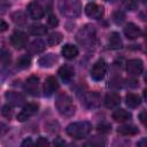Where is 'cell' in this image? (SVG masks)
Masks as SVG:
<instances>
[{"mask_svg": "<svg viewBox=\"0 0 147 147\" xmlns=\"http://www.w3.org/2000/svg\"><path fill=\"white\" fill-rule=\"evenodd\" d=\"M125 103L129 108H137L141 103V99L139 95L134 93H127L125 96Z\"/></svg>", "mask_w": 147, "mask_h": 147, "instance_id": "21", "label": "cell"}, {"mask_svg": "<svg viewBox=\"0 0 147 147\" xmlns=\"http://www.w3.org/2000/svg\"><path fill=\"white\" fill-rule=\"evenodd\" d=\"M1 113H2V115H3L5 117H8V118H10V117H11V115H13V108H11L9 105H7V106H3V107H2V110H1Z\"/></svg>", "mask_w": 147, "mask_h": 147, "instance_id": "34", "label": "cell"}, {"mask_svg": "<svg viewBox=\"0 0 147 147\" xmlns=\"http://www.w3.org/2000/svg\"><path fill=\"white\" fill-rule=\"evenodd\" d=\"M39 109V106L37 103H28L23 107V109L21 110V113H18L17 115V121L20 122H24L26 119H29L30 117H32L34 114H37Z\"/></svg>", "mask_w": 147, "mask_h": 147, "instance_id": "6", "label": "cell"}, {"mask_svg": "<svg viewBox=\"0 0 147 147\" xmlns=\"http://www.w3.org/2000/svg\"><path fill=\"white\" fill-rule=\"evenodd\" d=\"M59 76L61 77V79L65 83H69L74 76H75V70L71 65H68V64H64L62 65L60 69H59Z\"/></svg>", "mask_w": 147, "mask_h": 147, "instance_id": "16", "label": "cell"}, {"mask_svg": "<svg viewBox=\"0 0 147 147\" xmlns=\"http://www.w3.org/2000/svg\"><path fill=\"white\" fill-rule=\"evenodd\" d=\"M83 102H84V105H85L87 108H95V107H98L99 103H100L99 94L95 93V92L87 93V94H85Z\"/></svg>", "mask_w": 147, "mask_h": 147, "instance_id": "17", "label": "cell"}, {"mask_svg": "<svg viewBox=\"0 0 147 147\" xmlns=\"http://www.w3.org/2000/svg\"><path fill=\"white\" fill-rule=\"evenodd\" d=\"M36 145H37V146H47V145H49V142L47 141V139H46V138H42V137H40V138L37 140Z\"/></svg>", "mask_w": 147, "mask_h": 147, "instance_id": "35", "label": "cell"}, {"mask_svg": "<svg viewBox=\"0 0 147 147\" xmlns=\"http://www.w3.org/2000/svg\"><path fill=\"white\" fill-rule=\"evenodd\" d=\"M11 18H13V22L17 25H24L26 23V16L23 11H16L11 15Z\"/></svg>", "mask_w": 147, "mask_h": 147, "instance_id": "26", "label": "cell"}, {"mask_svg": "<svg viewBox=\"0 0 147 147\" xmlns=\"http://www.w3.org/2000/svg\"><path fill=\"white\" fill-rule=\"evenodd\" d=\"M92 130V125L88 122H75L67 126V133L68 136L75 138V139H83L90 134Z\"/></svg>", "mask_w": 147, "mask_h": 147, "instance_id": "2", "label": "cell"}, {"mask_svg": "<svg viewBox=\"0 0 147 147\" xmlns=\"http://www.w3.org/2000/svg\"><path fill=\"white\" fill-rule=\"evenodd\" d=\"M141 1H142V2H144V3H145V2H146V0H141Z\"/></svg>", "mask_w": 147, "mask_h": 147, "instance_id": "41", "label": "cell"}, {"mask_svg": "<svg viewBox=\"0 0 147 147\" xmlns=\"http://www.w3.org/2000/svg\"><path fill=\"white\" fill-rule=\"evenodd\" d=\"M47 32V28L42 24H32L29 26V33L32 36H44Z\"/></svg>", "mask_w": 147, "mask_h": 147, "instance_id": "25", "label": "cell"}, {"mask_svg": "<svg viewBox=\"0 0 147 147\" xmlns=\"http://www.w3.org/2000/svg\"><path fill=\"white\" fill-rule=\"evenodd\" d=\"M38 82H39V78L37 76L29 77L24 84V90L31 95H37L38 94Z\"/></svg>", "mask_w": 147, "mask_h": 147, "instance_id": "12", "label": "cell"}, {"mask_svg": "<svg viewBox=\"0 0 147 147\" xmlns=\"http://www.w3.org/2000/svg\"><path fill=\"white\" fill-rule=\"evenodd\" d=\"M107 1H109V2H115V1H117V0H107Z\"/></svg>", "mask_w": 147, "mask_h": 147, "instance_id": "40", "label": "cell"}, {"mask_svg": "<svg viewBox=\"0 0 147 147\" xmlns=\"http://www.w3.org/2000/svg\"><path fill=\"white\" fill-rule=\"evenodd\" d=\"M5 96H6L7 101H8L10 105H14V106H20V105H22V103L25 101L23 94H21V93H18V92H14V91H8V92H6Z\"/></svg>", "mask_w": 147, "mask_h": 147, "instance_id": "15", "label": "cell"}, {"mask_svg": "<svg viewBox=\"0 0 147 147\" xmlns=\"http://www.w3.org/2000/svg\"><path fill=\"white\" fill-rule=\"evenodd\" d=\"M56 61H57L56 54L51 53V54H47V55L41 56V57L39 59L38 63H39V65H40L41 68H51Z\"/></svg>", "mask_w": 147, "mask_h": 147, "instance_id": "19", "label": "cell"}, {"mask_svg": "<svg viewBox=\"0 0 147 147\" xmlns=\"http://www.w3.org/2000/svg\"><path fill=\"white\" fill-rule=\"evenodd\" d=\"M124 20H125V14H124L122 10H117V11L114 13V21H115L117 24H121Z\"/></svg>", "mask_w": 147, "mask_h": 147, "instance_id": "30", "label": "cell"}, {"mask_svg": "<svg viewBox=\"0 0 147 147\" xmlns=\"http://www.w3.org/2000/svg\"><path fill=\"white\" fill-rule=\"evenodd\" d=\"M30 64H31V56L30 55H22L17 60V68H20V69L29 68Z\"/></svg>", "mask_w": 147, "mask_h": 147, "instance_id": "28", "label": "cell"}, {"mask_svg": "<svg viewBox=\"0 0 147 147\" xmlns=\"http://www.w3.org/2000/svg\"><path fill=\"white\" fill-rule=\"evenodd\" d=\"M7 131H8V126L5 123H1L0 122V136H3Z\"/></svg>", "mask_w": 147, "mask_h": 147, "instance_id": "37", "label": "cell"}, {"mask_svg": "<svg viewBox=\"0 0 147 147\" xmlns=\"http://www.w3.org/2000/svg\"><path fill=\"white\" fill-rule=\"evenodd\" d=\"M124 34L127 39H137L141 34V30L134 23H129L124 28Z\"/></svg>", "mask_w": 147, "mask_h": 147, "instance_id": "13", "label": "cell"}, {"mask_svg": "<svg viewBox=\"0 0 147 147\" xmlns=\"http://www.w3.org/2000/svg\"><path fill=\"white\" fill-rule=\"evenodd\" d=\"M0 62H2V63L10 62V53L6 48H0Z\"/></svg>", "mask_w": 147, "mask_h": 147, "instance_id": "29", "label": "cell"}, {"mask_svg": "<svg viewBox=\"0 0 147 147\" xmlns=\"http://www.w3.org/2000/svg\"><path fill=\"white\" fill-rule=\"evenodd\" d=\"M139 119H140V122L144 124V125H146V110H142L140 114H139Z\"/></svg>", "mask_w": 147, "mask_h": 147, "instance_id": "36", "label": "cell"}, {"mask_svg": "<svg viewBox=\"0 0 147 147\" xmlns=\"http://www.w3.org/2000/svg\"><path fill=\"white\" fill-rule=\"evenodd\" d=\"M61 53H62L63 57H65L68 60H71V59H75L78 55V48L76 46L71 45V44H67L62 47Z\"/></svg>", "mask_w": 147, "mask_h": 147, "instance_id": "18", "label": "cell"}, {"mask_svg": "<svg viewBox=\"0 0 147 147\" xmlns=\"http://www.w3.org/2000/svg\"><path fill=\"white\" fill-rule=\"evenodd\" d=\"M28 14L29 16L32 18V20H40L44 14H45V10L42 8V6L37 2V1H32L29 3L28 6Z\"/></svg>", "mask_w": 147, "mask_h": 147, "instance_id": "9", "label": "cell"}, {"mask_svg": "<svg viewBox=\"0 0 147 147\" xmlns=\"http://www.w3.org/2000/svg\"><path fill=\"white\" fill-rule=\"evenodd\" d=\"M7 29H8V24H7L5 21L0 20V32H3V31H6Z\"/></svg>", "mask_w": 147, "mask_h": 147, "instance_id": "38", "label": "cell"}, {"mask_svg": "<svg viewBox=\"0 0 147 147\" xmlns=\"http://www.w3.org/2000/svg\"><path fill=\"white\" fill-rule=\"evenodd\" d=\"M77 40H78L79 44H82L85 47H92V46H94L95 40H96L94 26L85 25L83 29H80L79 32L77 33Z\"/></svg>", "mask_w": 147, "mask_h": 147, "instance_id": "4", "label": "cell"}, {"mask_svg": "<svg viewBox=\"0 0 147 147\" xmlns=\"http://www.w3.org/2000/svg\"><path fill=\"white\" fill-rule=\"evenodd\" d=\"M59 9L63 16L77 17L80 14L82 6L79 0H59Z\"/></svg>", "mask_w": 147, "mask_h": 147, "instance_id": "3", "label": "cell"}, {"mask_svg": "<svg viewBox=\"0 0 147 147\" xmlns=\"http://www.w3.org/2000/svg\"><path fill=\"white\" fill-rule=\"evenodd\" d=\"M110 129H111L110 124L105 123V122L98 125V131H99V132H101V133H108V132L110 131Z\"/></svg>", "mask_w": 147, "mask_h": 147, "instance_id": "32", "label": "cell"}, {"mask_svg": "<svg viewBox=\"0 0 147 147\" xmlns=\"http://www.w3.org/2000/svg\"><path fill=\"white\" fill-rule=\"evenodd\" d=\"M118 133L123 134V136H134L139 132L138 127L133 124H124V125H121L118 127Z\"/></svg>", "mask_w": 147, "mask_h": 147, "instance_id": "23", "label": "cell"}, {"mask_svg": "<svg viewBox=\"0 0 147 147\" xmlns=\"http://www.w3.org/2000/svg\"><path fill=\"white\" fill-rule=\"evenodd\" d=\"M126 71L131 76H139L144 71V63L139 59H132L126 62Z\"/></svg>", "mask_w": 147, "mask_h": 147, "instance_id": "7", "label": "cell"}, {"mask_svg": "<svg viewBox=\"0 0 147 147\" xmlns=\"http://www.w3.org/2000/svg\"><path fill=\"white\" fill-rule=\"evenodd\" d=\"M103 102H105V106L109 109L116 108L121 103V96H119V94H117L115 92H109L108 94H106Z\"/></svg>", "mask_w": 147, "mask_h": 147, "instance_id": "14", "label": "cell"}, {"mask_svg": "<svg viewBox=\"0 0 147 147\" xmlns=\"http://www.w3.org/2000/svg\"><path fill=\"white\" fill-rule=\"evenodd\" d=\"M122 46H123V42H122V39H121L119 34L117 32L110 33V36H109V47L113 48V49H119V48H122Z\"/></svg>", "mask_w": 147, "mask_h": 147, "instance_id": "24", "label": "cell"}, {"mask_svg": "<svg viewBox=\"0 0 147 147\" xmlns=\"http://www.w3.org/2000/svg\"><path fill=\"white\" fill-rule=\"evenodd\" d=\"M28 49L31 54H39L45 51V42L41 39H36L30 44Z\"/></svg>", "mask_w": 147, "mask_h": 147, "instance_id": "22", "label": "cell"}, {"mask_svg": "<svg viewBox=\"0 0 147 147\" xmlns=\"http://www.w3.org/2000/svg\"><path fill=\"white\" fill-rule=\"evenodd\" d=\"M57 88H59V83H57L56 78L53 76L47 77L45 80V84H44V94L46 96H51L54 92L57 91Z\"/></svg>", "mask_w": 147, "mask_h": 147, "instance_id": "11", "label": "cell"}, {"mask_svg": "<svg viewBox=\"0 0 147 147\" xmlns=\"http://www.w3.org/2000/svg\"><path fill=\"white\" fill-rule=\"evenodd\" d=\"M10 42H11V45L15 48L21 49L24 46H26V44H28V36L24 32H22V31H15L11 34V37H10Z\"/></svg>", "mask_w": 147, "mask_h": 147, "instance_id": "8", "label": "cell"}, {"mask_svg": "<svg viewBox=\"0 0 147 147\" xmlns=\"http://www.w3.org/2000/svg\"><path fill=\"white\" fill-rule=\"evenodd\" d=\"M132 117V114L125 109H117L113 113V119H115L116 122H126L129 119H131Z\"/></svg>", "mask_w": 147, "mask_h": 147, "instance_id": "20", "label": "cell"}, {"mask_svg": "<svg viewBox=\"0 0 147 147\" xmlns=\"http://www.w3.org/2000/svg\"><path fill=\"white\" fill-rule=\"evenodd\" d=\"M106 74H107V63L105 60L100 59L93 64V67L91 69V77H92V79L99 82V80L103 79Z\"/></svg>", "mask_w": 147, "mask_h": 147, "instance_id": "5", "label": "cell"}, {"mask_svg": "<svg viewBox=\"0 0 147 147\" xmlns=\"http://www.w3.org/2000/svg\"><path fill=\"white\" fill-rule=\"evenodd\" d=\"M85 14L91 18H100L103 15V8L95 2H88L85 6Z\"/></svg>", "mask_w": 147, "mask_h": 147, "instance_id": "10", "label": "cell"}, {"mask_svg": "<svg viewBox=\"0 0 147 147\" xmlns=\"http://www.w3.org/2000/svg\"><path fill=\"white\" fill-rule=\"evenodd\" d=\"M55 107L57 111L65 117H70L75 114V105L72 99L67 93H60L55 99Z\"/></svg>", "mask_w": 147, "mask_h": 147, "instance_id": "1", "label": "cell"}, {"mask_svg": "<svg viewBox=\"0 0 147 147\" xmlns=\"http://www.w3.org/2000/svg\"><path fill=\"white\" fill-rule=\"evenodd\" d=\"M47 22H48V25L52 26V28H55V26L59 25V20H57V17H56L54 14H51V15L48 16Z\"/></svg>", "mask_w": 147, "mask_h": 147, "instance_id": "31", "label": "cell"}, {"mask_svg": "<svg viewBox=\"0 0 147 147\" xmlns=\"http://www.w3.org/2000/svg\"><path fill=\"white\" fill-rule=\"evenodd\" d=\"M28 145H33V142H32V140L29 138V139H25L23 142H22V146L24 147V146H28Z\"/></svg>", "mask_w": 147, "mask_h": 147, "instance_id": "39", "label": "cell"}, {"mask_svg": "<svg viewBox=\"0 0 147 147\" xmlns=\"http://www.w3.org/2000/svg\"><path fill=\"white\" fill-rule=\"evenodd\" d=\"M61 40H62V34L60 32H52L47 37V44L49 46H55V45L60 44Z\"/></svg>", "mask_w": 147, "mask_h": 147, "instance_id": "27", "label": "cell"}, {"mask_svg": "<svg viewBox=\"0 0 147 147\" xmlns=\"http://www.w3.org/2000/svg\"><path fill=\"white\" fill-rule=\"evenodd\" d=\"M124 6L129 10H134L138 6V2H137V0H124Z\"/></svg>", "mask_w": 147, "mask_h": 147, "instance_id": "33", "label": "cell"}]
</instances>
